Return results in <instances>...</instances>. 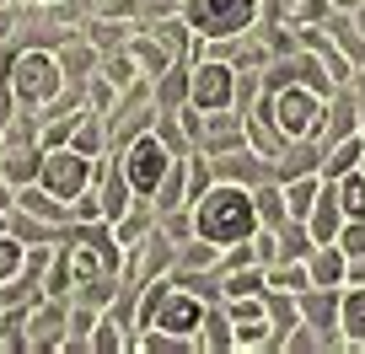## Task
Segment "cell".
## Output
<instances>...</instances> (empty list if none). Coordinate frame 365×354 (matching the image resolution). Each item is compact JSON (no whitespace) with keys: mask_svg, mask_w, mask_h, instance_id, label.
Masks as SVG:
<instances>
[{"mask_svg":"<svg viewBox=\"0 0 365 354\" xmlns=\"http://www.w3.org/2000/svg\"><path fill=\"white\" fill-rule=\"evenodd\" d=\"M231 97H237V76H231V65H220V59H199V65L188 70V103H194L199 113H226Z\"/></svg>","mask_w":365,"mask_h":354,"instance_id":"obj_7","label":"cell"},{"mask_svg":"<svg viewBox=\"0 0 365 354\" xmlns=\"http://www.w3.org/2000/svg\"><path fill=\"white\" fill-rule=\"evenodd\" d=\"M103 76L113 80V86H129V80H135V54H113V59H103Z\"/></svg>","mask_w":365,"mask_h":354,"instance_id":"obj_20","label":"cell"},{"mask_svg":"<svg viewBox=\"0 0 365 354\" xmlns=\"http://www.w3.org/2000/svg\"><path fill=\"white\" fill-rule=\"evenodd\" d=\"M263 118L274 124V135L307 140V135H317V124H322V97L312 92V86H301V80H290V86H274L269 103H263Z\"/></svg>","mask_w":365,"mask_h":354,"instance_id":"obj_2","label":"cell"},{"mask_svg":"<svg viewBox=\"0 0 365 354\" xmlns=\"http://www.w3.org/2000/svg\"><path fill=\"white\" fill-rule=\"evenodd\" d=\"M91 349H124V333H118V317H103V328L91 333Z\"/></svg>","mask_w":365,"mask_h":354,"instance_id":"obj_21","label":"cell"},{"mask_svg":"<svg viewBox=\"0 0 365 354\" xmlns=\"http://www.w3.org/2000/svg\"><path fill=\"white\" fill-rule=\"evenodd\" d=\"M129 194H135V188H129V177L118 167H108V183H103V220H124L129 215Z\"/></svg>","mask_w":365,"mask_h":354,"instance_id":"obj_13","label":"cell"},{"mask_svg":"<svg viewBox=\"0 0 365 354\" xmlns=\"http://www.w3.org/2000/svg\"><path fill=\"white\" fill-rule=\"evenodd\" d=\"M252 290H269V285H263V269H252V263H247V269H231V274H226V285H220V296H252Z\"/></svg>","mask_w":365,"mask_h":354,"instance_id":"obj_18","label":"cell"},{"mask_svg":"<svg viewBox=\"0 0 365 354\" xmlns=\"http://www.w3.org/2000/svg\"><path fill=\"white\" fill-rule=\"evenodd\" d=\"M360 172H365V156H360Z\"/></svg>","mask_w":365,"mask_h":354,"instance_id":"obj_26","label":"cell"},{"mask_svg":"<svg viewBox=\"0 0 365 354\" xmlns=\"http://www.w3.org/2000/svg\"><path fill=\"white\" fill-rule=\"evenodd\" d=\"M33 6H54V0H33Z\"/></svg>","mask_w":365,"mask_h":354,"instance_id":"obj_24","label":"cell"},{"mask_svg":"<svg viewBox=\"0 0 365 354\" xmlns=\"http://www.w3.org/2000/svg\"><path fill=\"white\" fill-rule=\"evenodd\" d=\"M194 343H199V349H237V333H231L226 311H205V322H199Z\"/></svg>","mask_w":365,"mask_h":354,"instance_id":"obj_14","label":"cell"},{"mask_svg":"<svg viewBox=\"0 0 365 354\" xmlns=\"http://www.w3.org/2000/svg\"><path fill=\"white\" fill-rule=\"evenodd\" d=\"M317 177H312V172H301V177H290V188H285V215L290 220H307L312 215V199H317Z\"/></svg>","mask_w":365,"mask_h":354,"instance_id":"obj_15","label":"cell"},{"mask_svg":"<svg viewBox=\"0 0 365 354\" xmlns=\"http://www.w3.org/2000/svg\"><path fill=\"white\" fill-rule=\"evenodd\" d=\"M38 156H43V150H6V156H0V177H6V183L11 188H27V183H38Z\"/></svg>","mask_w":365,"mask_h":354,"instance_id":"obj_11","label":"cell"},{"mask_svg":"<svg viewBox=\"0 0 365 354\" xmlns=\"http://www.w3.org/2000/svg\"><path fill=\"white\" fill-rule=\"evenodd\" d=\"M22 263H27V247H22V236L0 231V285H11V279L22 274Z\"/></svg>","mask_w":365,"mask_h":354,"instance_id":"obj_16","label":"cell"},{"mask_svg":"<svg viewBox=\"0 0 365 354\" xmlns=\"http://www.w3.org/2000/svg\"><path fill=\"white\" fill-rule=\"evenodd\" d=\"M360 156H365V140L360 135H344V140H333V145L317 156V167H322V177H344V172L360 167Z\"/></svg>","mask_w":365,"mask_h":354,"instance_id":"obj_10","label":"cell"},{"mask_svg":"<svg viewBox=\"0 0 365 354\" xmlns=\"http://www.w3.org/2000/svg\"><path fill=\"white\" fill-rule=\"evenodd\" d=\"M360 129H365V113H360Z\"/></svg>","mask_w":365,"mask_h":354,"instance_id":"obj_27","label":"cell"},{"mask_svg":"<svg viewBox=\"0 0 365 354\" xmlns=\"http://www.w3.org/2000/svg\"><path fill=\"white\" fill-rule=\"evenodd\" d=\"M333 194H339L344 220H365V172H360V167H354V172H344L339 183H333Z\"/></svg>","mask_w":365,"mask_h":354,"instance_id":"obj_12","label":"cell"},{"mask_svg":"<svg viewBox=\"0 0 365 354\" xmlns=\"http://www.w3.org/2000/svg\"><path fill=\"white\" fill-rule=\"evenodd\" d=\"M258 0H182V22L199 38H237L252 27Z\"/></svg>","mask_w":365,"mask_h":354,"instance_id":"obj_4","label":"cell"},{"mask_svg":"<svg viewBox=\"0 0 365 354\" xmlns=\"http://www.w3.org/2000/svg\"><path fill=\"white\" fill-rule=\"evenodd\" d=\"M344 226V209H339V194L333 188H317V199H312V215H307V231L312 241H333Z\"/></svg>","mask_w":365,"mask_h":354,"instance_id":"obj_9","label":"cell"},{"mask_svg":"<svg viewBox=\"0 0 365 354\" xmlns=\"http://www.w3.org/2000/svg\"><path fill=\"white\" fill-rule=\"evenodd\" d=\"M167 167H172V145H167L161 135H135V140H129V150H124V177H129V188H135L140 199H150V194L161 188Z\"/></svg>","mask_w":365,"mask_h":354,"instance_id":"obj_6","label":"cell"},{"mask_svg":"<svg viewBox=\"0 0 365 354\" xmlns=\"http://www.w3.org/2000/svg\"><path fill=\"white\" fill-rule=\"evenodd\" d=\"M354 33L365 38V0H360V16H354Z\"/></svg>","mask_w":365,"mask_h":354,"instance_id":"obj_23","label":"cell"},{"mask_svg":"<svg viewBox=\"0 0 365 354\" xmlns=\"http://www.w3.org/2000/svg\"><path fill=\"white\" fill-rule=\"evenodd\" d=\"M344 247V258H365V220H349V226H339V236H333Z\"/></svg>","mask_w":365,"mask_h":354,"instance_id":"obj_19","label":"cell"},{"mask_svg":"<svg viewBox=\"0 0 365 354\" xmlns=\"http://www.w3.org/2000/svg\"><path fill=\"white\" fill-rule=\"evenodd\" d=\"M11 92L22 97V103H33V108H43V103H54L59 97V86H65V70H59V59L54 54H43V48H22V54L11 59Z\"/></svg>","mask_w":365,"mask_h":354,"instance_id":"obj_3","label":"cell"},{"mask_svg":"<svg viewBox=\"0 0 365 354\" xmlns=\"http://www.w3.org/2000/svg\"><path fill=\"white\" fill-rule=\"evenodd\" d=\"M344 6H360V0H344Z\"/></svg>","mask_w":365,"mask_h":354,"instance_id":"obj_25","label":"cell"},{"mask_svg":"<svg viewBox=\"0 0 365 354\" xmlns=\"http://www.w3.org/2000/svg\"><path fill=\"white\" fill-rule=\"evenodd\" d=\"M38 188L54 194L59 204H70L81 188H91V156H81L76 145H48L38 156Z\"/></svg>","mask_w":365,"mask_h":354,"instance_id":"obj_5","label":"cell"},{"mask_svg":"<svg viewBox=\"0 0 365 354\" xmlns=\"http://www.w3.org/2000/svg\"><path fill=\"white\" fill-rule=\"evenodd\" d=\"M307 274H312L317 290H339L344 279H349V258H344V247H339V241H317L312 258H307Z\"/></svg>","mask_w":365,"mask_h":354,"instance_id":"obj_8","label":"cell"},{"mask_svg":"<svg viewBox=\"0 0 365 354\" xmlns=\"http://www.w3.org/2000/svg\"><path fill=\"white\" fill-rule=\"evenodd\" d=\"M258 231V204L242 183H220L205 188L194 199V236L210 247H242V241Z\"/></svg>","mask_w":365,"mask_h":354,"instance_id":"obj_1","label":"cell"},{"mask_svg":"<svg viewBox=\"0 0 365 354\" xmlns=\"http://www.w3.org/2000/svg\"><path fill=\"white\" fill-rule=\"evenodd\" d=\"M91 59H97V54H91L86 43H81V48H65V54H59V70H65V76H86Z\"/></svg>","mask_w":365,"mask_h":354,"instance_id":"obj_22","label":"cell"},{"mask_svg":"<svg viewBox=\"0 0 365 354\" xmlns=\"http://www.w3.org/2000/svg\"><path fill=\"white\" fill-rule=\"evenodd\" d=\"M344 328H349L354 349H365V290H349V296H344Z\"/></svg>","mask_w":365,"mask_h":354,"instance_id":"obj_17","label":"cell"}]
</instances>
